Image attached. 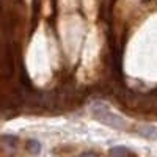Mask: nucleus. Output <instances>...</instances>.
Instances as JSON below:
<instances>
[{
    "mask_svg": "<svg viewBox=\"0 0 157 157\" xmlns=\"http://www.w3.org/2000/svg\"><path fill=\"white\" fill-rule=\"evenodd\" d=\"M93 115L102 124L110 126L113 129H126L127 127V121L124 120V118L113 113L110 110V107L105 105V104H102V102H96L93 105Z\"/></svg>",
    "mask_w": 157,
    "mask_h": 157,
    "instance_id": "1",
    "label": "nucleus"
},
{
    "mask_svg": "<svg viewBox=\"0 0 157 157\" xmlns=\"http://www.w3.org/2000/svg\"><path fill=\"white\" fill-rule=\"evenodd\" d=\"M109 157H135V154L126 146H115L109 151Z\"/></svg>",
    "mask_w": 157,
    "mask_h": 157,
    "instance_id": "2",
    "label": "nucleus"
},
{
    "mask_svg": "<svg viewBox=\"0 0 157 157\" xmlns=\"http://www.w3.org/2000/svg\"><path fill=\"white\" fill-rule=\"evenodd\" d=\"M0 145H2V148H5V149H14L16 145H17V138L5 135V137L0 138Z\"/></svg>",
    "mask_w": 157,
    "mask_h": 157,
    "instance_id": "3",
    "label": "nucleus"
},
{
    "mask_svg": "<svg viewBox=\"0 0 157 157\" xmlns=\"http://www.w3.org/2000/svg\"><path fill=\"white\" fill-rule=\"evenodd\" d=\"M27 148H29V151H30L32 154H39V151H41V145H39L36 140H30L29 145H27Z\"/></svg>",
    "mask_w": 157,
    "mask_h": 157,
    "instance_id": "4",
    "label": "nucleus"
},
{
    "mask_svg": "<svg viewBox=\"0 0 157 157\" xmlns=\"http://www.w3.org/2000/svg\"><path fill=\"white\" fill-rule=\"evenodd\" d=\"M78 157H98L94 152H83V154H80Z\"/></svg>",
    "mask_w": 157,
    "mask_h": 157,
    "instance_id": "5",
    "label": "nucleus"
}]
</instances>
